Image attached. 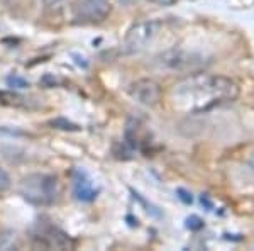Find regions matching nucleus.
Segmentation results:
<instances>
[{
    "label": "nucleus",
    "mask_w": 254,
    "mask_h": 251,
    "mask_svg": "<svg viewBox=\"0 0 254 251\" xmlns=\"http://www.w3.org/2000/svg\"><path fill=\"white\" fill-rule=\"evenodd\" d=\"M239 97L234 80L214 73L193 72L178 80L170 90V104L183 114H205L229 105Z\"/></svg>",
    "instance_id": "1"
},
{
    "label": "nucleus",
    "mask_w": 254,
    "mask_h": 251,
    "mask_svg": "<svg viewBox=\"0 0 254 251\" xmlns=\"http://www.w3.org/2000/svg\"><path fill=\"white\" fill-rule=\"evenodd\" d=\"M19 193L32 205H51L58 199V178L48 173H31L19 183Z\"/></svg>",
    "instance_id": "2"
},
{
    "label": "nucleus",
    "mask_w": 254,
    "mask_h": 251,
    "mask_svg": "<svg viewBox=\"0 0 254 251\" xmlns=\"http://www.w3.org/2000/svg\"><path fill=\"white\" fill-rule=\"evenodd\" d=\"M163 29V22L158 19H147L129 27L124 39V51L127 55H137L156 41Z\"/></svg>",
    "instance_id": "3"
},
{
    "label": "nucleus",
    "mask_w": 254,
    "mask_h": 251,
    "mask_svg": "<svg viewBox=\"0 0 254 251\" xmlns=\"http://www.w3.org/2000/svg\"><path fill=\"white\" fill-rule=\"evenodd\" d=\"M154 63L159 70H165V72L193 73L205 65V60L196 53L185 51V49H170V51H165L156 56Z\"/></svg>",
    "instance_id": "4"
},
{
    "label": "nucleus",
    "mask_w": 254,
    "mask_h": 251,
    "mask_svg": "<svg viewBox=\"0 0 254 251\" xmlns=\"http://www.w3.org/2000/svg\"><path fill=\"white\" fill-rule=\"evenodd\" d=\"M109 0H76L73 5V19L81 24H100L110 15Z\"/></svg>",
    "instance_id": "5"
},
{
    "label": "nucleus",
    "mask_w": 254,
    "mask_h": 251,
    "mask_svg": "<svg viewBox=\"0 0 254 251\" xmlns=\"http://www.w3.org/2000/svg\"><path fill=\"white\" fill-rule=\"evenodd\" d=\"M34 245L44 250H71L73 241L56 226H43L34 234Z\"/></svg>",
    "instance_id": "6"
},
{
    "label": "nucleus",
    "mask_w": 254,
    "mask_h": 251,
    "mask_svg": "<svg viewBox=\"0 0 254 251\" xmlns=\"http://www.w3.org/2000/svg\"><path fill=\"white\" fill-rule=\"evenodd\" d=\"M129 95L132 97V100H136L137 104L144 107H156L161 102L163 92L161 87L151 78H141V80L134 82L129 88Z\"/></svg>",
    "instance_id": "7"
},
{
    "label": "nucleus",
    "mask_w": 254,
    "mask_h": 251,
    "mask_svg": "<svg viewBox=\"0 0 254 251\" xmlns=\"http://www.w3.org/2000/svg\"><path fill=\"white\" fill-rule=\"evenodd\" d=\"M73 190H75L76 199L83 202H92L97 197V190L93 188L92 180L81 170L73 171Z\"/></svg>",
    "instance_id": "8"
},
{
    "label": "nucleus",
    "mask_w": 254,
    "mask_h": 251,
    "mask_svg": "<svg viewBox=\"0 0 254 251\" xmlns=\"http://www.w3.org/2000/svg\"><path fill=\"white\" fill-rule=\"evenodd\" d=\"M51 126L58 127V129H64V131H76L78 126L71 124V122L64 121V119H56V121H51Z\"/></svg>",
    "instance_id": "9"
},
{
    "label": "nucleus",
    "mask_w": 254,
    "mask_h": 251,
    "mask_svg": "<svg viewBox=\"0 0 254 251\" xmlns=\"http://www.w3.org/2000/svg\"><path fill=\"white\" fill-rule=\"evenodd\" d=\"M9 187H10V178H9V175H7V171L3 170L2 167H0V192L7 190Z\"/></svg>",
    "instance_id": "10"
},
{
    "label": "nucleus",
    "mask_w": 254,
    "mask_h": 251,
    "mask_svg": "<svg viewBox=\"0 0 254 251\" xmlns=\"http://www.w3.org/2000/svg\"><path fill=\"white\" fill-rule=\"evenodd\" d=\"M7 84H9L10 87H15V88H26V87H29V84H27L26 80H22V78H19V77H9Z\"/></svg>",
    "instance_id": "11"
},
{
    "label": "nucleus",
    "mask_w": 254,
    "mask_h": 251,
    "mask_svg": "<svg viewBox=\"0 0 254 251\" xmlns=\"http://www.w3.org/2000/svg\"><path fill=\"white\" fill-rule=\"evenodd\" d=\"M149 2L156 3V5H161V7H170V5H175L178 0H149Z\"/></svg>",
    "instance_id": "12"
},
{
    "label": "nucleus",
    "mask_w": 254,
    "mask_h": 251,
    "mask_svg": "<svg viewBox=\"0 0 254 251\" xmlns=\"http://www.w3.org/2000/svg\"><path fill=\"white\" fill-rule=\"evenodd\" d=\"M43 2H44V5H46V7H51V9H53V7H60L61 3H64L66 0H43Z\"/></svg>",
    "instance_id": "13"
},
{
    "label": "nucleus",
    "mask_w": 254,
    "mask_h": 251,
    "mask_svg": "<svg viewBox=\"0 0 254 251\" xmlns=\"http://www.w3.org/2000/svg\"><path fill=\"white\" fill-rule=\"evenodd\" d=\"M248 165H249V170H251V171H253V175H254V153L251 155V158H249Z\"/></svg>",
    "instance_id": "14"
},
{
    "label": "nucleus",
    "mask_w": 254,
    "mask_h": 251,
    "mask_svg": "<svg viewBox=\"0 0 254 251\" xmlns=\"http://www.w3.org/2000/svg\"><path fill=\"white\" fill-rule=\"evenodd\" d=\"M119 3H121V5H129V3H132L134 0H117Z\"/></svg>",
    "instance_id": "15"
}]
</instances>
